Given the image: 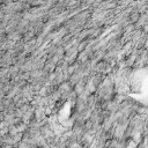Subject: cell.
Returning a JSON list of instances; mask_svg holds the SVG:
<instances>
[{"mask_svg": "<svg viewBox=\"0 0 148 148\" xmlns=\"http://www.w3.org/2000/svg\"><path fill=\"white\" fill-rule=\"evenodd\" d=\"M134 84H135L134 90L136 94H139V97L148 99V72L139 73Z\"/></svg>", "mask_w": 148, "mask_h": 148, "instance_id": "1", "label": "cell"}]
</instances>
